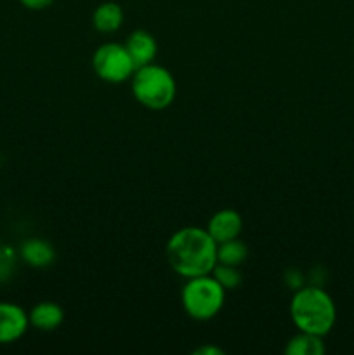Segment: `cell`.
Listing matches in <instances>:
<instances>
[{
	"label": "cell",
	"instance_id": "3",
	"mask_svg": "<svg viewBox=\"0 0 354 355\" xmlns=\"http://www.w3.org/2000/svg\"><path fill=\"white\" fill-rule=\"evenodd\" d=\"M130 82L135 101L151 111L167 110L177 96V83L172 73L155 62L135 69Z\"/></svg>",
	"mask_w": 354,
	"mask_h": 355
},
{
	"label": "cell",
	"instance_id": "1",
	"mask_svg": "<svg viewBox=\"0 0 354 355\" xmlns=\"http://www.w3.org/2000/svg\"><path fill=\"white\" fill-rule=\"evenodd\" d=\"M170 269L184 279L210 274L217 263V243L207 229L183 227L174 232L165 246Z\"/></svg>",
	"mask_w": 354,
	"mask_h": 355
},
{
	"label": "cell",
	"instance_id": "9",
	"mask_svg": "<svg viewBox=\"0 0 354 355\" xmlns=\"http://www.w3.org/2000/svg\"><path fill=\"white\" fill-rule=\"evenodd\" d=\"M30 326L40 331H56L65 321V311L56 302H40L28 312Z\"/></svg>",
	"mask_w": 354,
	"mask_h": 355
},
{
	"label": "cell",
	"instance_id": "12",
	"mask_svg": "<svg viewBox=\"0 0 354 355\" xmlns=\"http://www.w3.org/2000/svg\"><path fill=\"white\" fill-rule=\"evenodd\" d=\"M325 350L326 347L323 342V336L304 331H298L297 335L292 336L285 345V354L287 355H323Z\"/></svg>",
	"mask_w": 354,
	"mask_h": 355
},
{
	"label": "cell",
	"instance_id": "4",
	"mask_svg": "<svg viewBox=\"0 0 354 355\" xmlns=\"http://www.w3.org/2000/svg\"><path fill=\"white\" fill-rule=\"evenodd\" d=\"M228 291L215 281L212 274L189 277L180 291L183 309L194 321H210L221 314Z\"/></svg>",
	"mask_w": 354,
	"mask_h": 355
},
{
	"label": "cell",
	"instance_id": "13",
	"mask_svg": "<svg viewBox=\"0 0 354 355\" xmlns=\"http://www.w3.org/2000/svg\"><path fill=\"white\" fill-rule=\"evenodd\" d=\"M246 259H248V248L239 238L217 245V263L239 267L245 263Z\"/></svg>",
	"mask_w": 354,
	"mask_h": 355
},
{
	"label": "cell",
	"instance_id": "2",
	"mask_svg": "<svg viewBox=\"0 0 354 355\" xmlns=\"http://www.w3.org/2000/svg\"><path fill=\"white\" fill-rule=\"evenodd\" d=\"M290 318L298 331L325 338L337 321L335 302L323 286L304 284L294 291L290 300Z\"/></svg>",
	"mask_w": 354,
	"mask_h": 355
},
{
	"label": "cell",
	"instance_id": "14",
	"mask_svg": "<svg viewBox=\"0 0 354 355\" xmlns=\"http://www.w3.org/2000/svg\"><path fill=\"white\" fill-rule=\"evenodd\" d=\"M212 276L215 277L219 284L224 288L226 291L238 290L243 283V276L239 272V267L233 266H224V263H215V267L212 269Z\"/></svg>",
	"mask_w": 354,
	"mask_h": 355
},
{
	"label": "cell",
	"instance_id": "16",
	"mask_svg": "<svg viewBox=\"0 0 354 355\" xmlns=\"http://www.w3.org/2000/svg\"><path fill=\"white\" fill-rule=\"evenodd\" d=\"M21 6H24L30 10H44L47 9L49 6H52L54 0H19Z\"/></svg>",
	"mask_w": 354,
	"mask_h": 355
},
{
	"label": "cell",
	"instance_id": "7",
	"mask_svg": "<svg viewBox=\"0 0 354 355\" xmlns=\"http://www.w3.org/2000/svg\"><path fill=\"white\" fill-rule=\"evenodd\" d=\"M208 234L212 236L215 243H224L229 239L239 238L243 231V218L233 208H224V210L215 211L210 217L207 225Z\"/></svg>",
	"mask_w": 354,
	"mask_h": 355
},
{
	"label": "cell",
	"instance_id": "10",
	"mask_svg": "<svg viewBox=\"0 0 354 355\" xmlns=\"http://www.w3.org/2000/svg\"><path fill=\"white\" fill-rule=\"evenodd\" d=\"M19 257L35 269H44L49 267L56 260V252L52 245L45 239L31 238L21 243Z\"/></svg>",
	"mask_w": 354,
	"mask_h": 355
},
{
	"label": "cell",
	"instance_id": "5",
	"mask_svg": "<svg viewBox=\"0 0 354 355\" xmlns=\"http://www.w3.org/2000/svg\"><path fill=\"white\" fill-rule=\"evenodd\" d=\"M92 69L103 82L121 83L132 78L135 66L125 44L108 42L99 45L94 52Z\"/></svg>",
	"mask_w": 354,
	"mask_h": 355
},
{
	"label": "cell",
	"instance_id": "17",
	"mask_svg": "<svg viewBox=\"0 0 354 355\" xmlns=\"http://www.w3.org/2000/svg\"><path fill=\"white\" fill-rule=\"evenodd\" d=\"M193 354L194 355H224V350L217 345H203V347H198Z\"/></svg>",
	"mask_w": 354,
	"mask_h": 355
},
{
	"label": "cell",
	"instance_id": "8",
	"mask_svg": "<svg viewBox=\"0 0 354 355\" xmlns=\"http://www.w3.org/2000/svg\"><path fill=\"white\" fill-rule=\"evenodd\" d=\"M125 47L134 61L135 69L149 64V62H155L156 54H158V44H156L155 37L146 30L132 31L125 42Z\"/></svg>",
	"mask_w": 354,
	"mask_h": 355
},
{
	"label": "cell",
	"instance_id": "15",
	"mask_svg": "<svg viewBox=\"0 0 354 355\" xmlns=\"http://www.w3.org/2000/svg\"><path fill=\"white\" fill-rule=\"evenodd\" d=\"M285 284H287V286H290L292 290L295 291L307 283H305V276L301 272V270L288 269V270H285Z\"/></svg>",
	"mask_w": 354,
	"mask_h": 355
},
{
	"label": "cell",
	"instance_id": "11",
	"mask_svg": "<svg viewBox=\"0 0 354 355\" xmlns=\"http://www.w3.org/2000/svg\"><path fill=\"white\" fill-rule=\"evenodd\" d=\"M124 23V9L117 2H103L92 14V26L99 33H115Z\"/></svg>",
	"mask_w": 354,
	"mask_h": 355
},
{
	"label": "cell",
	"instance_id": "6",
	"mask_svg": "<svg viewBox=\"0 0 354 355\" xmlns=\"http://www.w3.org/2000/svg\"><path fill=\"white\" fill-rule=\"evenodd\" d=\"M30 328L28 312L12 302H0V345L23 338Z\"/></svg>",
	"mask_w": 354,
	"mask_h": 355
}]
</instances>
